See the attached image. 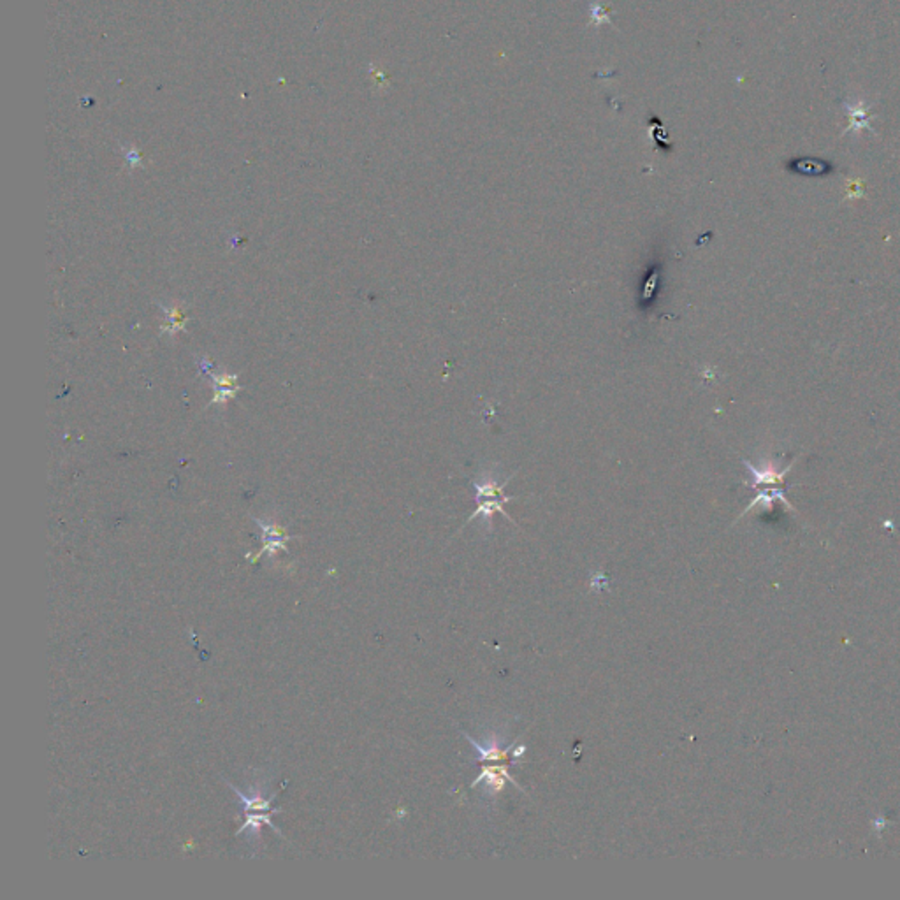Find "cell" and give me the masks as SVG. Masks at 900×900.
I'll use <instances>...</instances> for the list:
<instances>
[{
    "label": "cell",
    "mask_w": 900,
    "mask_h": 900,
    "mask_svg": "<svg viewBox=\"0 0 900 900\" xmlns=\"http://www.w3.org/2000/svg\"><path fill=\"white\" fill-rule=\"evenodd\" d=\"M846 109H848L849 118H851L846 132H849V130H856V132H860L862 129H870L869 116H867V108L863 106L862 101H856L853 102V104H849L848 102V104H846Z\"/></svg>",
    "instance_id": "9"
},
{
    "label": "cell",
    "mask_w": 900,
    "mask_h": 900,
    "mask_svg": "<svg viewBox=\"0 0 900 900\" xmlns=\"http://www.w3.org/2000/svg\"><path fill=\"white\" fill-rule=\"evenodd\" d=\"M512 500H514L512 496H505V497H486V500L476 501V503H478V507H476V510L473 512L471 515H469L468 521H466V524H468V522H471V521H475V519L480 517V515H482V517H486V519H490L494 514H501L503 517H507L508 521L512 522V524H515L514 519H512L510 515H508L507 512L503 510V505L508 503V501H512Z\"/></svg>",
    "instance_id": "4"
},
{
    "label": "cell",
    "mask_w": 900,
    "mask_h": 900,
    "mask_svg": "<svg viewBox=\"0 0 900 900\" xmlns=\"http://www.w3.org/2000/svg\"><path fill=\"white\" fill-rule=\"evenodd\" d=\"M162 310L165 312V324H162L160 327L162 334L175 336V334H178L179 331H185V324L186 320H189V317L183 315L182 305H172L171 308L162 306Z\"/></svg>",
    "instance_id": "6"
},
{
    "label": "cell",
    "mask_w": 900,
    "mask_h": 900,
    "mask_svg": "<svg viewBox=\"0 0 900 900\" xmlns=\"http://www.w3.org/2000/svg\"><path fill=\"white\" fill-rule=\"evenodd\" d=\"M775 500H781L782 503L786 505V507L792 508V505H790V501L786 500L785 490H782V489H768V490H761V493L758 494V496L754 497L753 501H751V505H749V507L746 508V512H749L751 508L756 507L758 503H763V505H767V507H771V505L774 503ZM746 512H744V514H746Z\"/></svg>",
    "instance_id": "10"
},
{
    "label": "cell",
    "mask_w": 900,
    "mask_h": 900,
    "mask_svg": "<svg viewBox=\"0 0 900 900\" xmlns=\"http://www.w3.org/2000/svg\"><path fill=\"white\" fill-rule=\"evenodd\" d=\"M253 521H255L257 524L260 526V529H262L264 547L259 554H255V556L252 557V563H255V561L259 559L264 552H267V556H273V554L278 552V550H287V545H285V543L291 540V536L285 533V529L281 528V526L274 524V522H264L260 521V519H253Z\"/></svg>",
    "instance_id": "1"
},
{
    "label": "cell",
    "mask_w": 900,
    "mask_h": 900,
    "mask_svg": "<svg viewBox=\"0 0 900 900\" xmlns=\"http://www.w3.org/2000/svg\"><path fill=\"white\" fill-rule=\"evenodd\" d=\"M213 382V400L211 405H225L229 400L238 394V376L229 375V373H213L211 375Z\"/></svg>",
    "instance_id": "3"
},
{
    "label": "cell",
    "mask_w": 900,
    "mask_h": 900,
    "mask_svg": "<svg viewBox=\"0 0 900 900\" xmlns=\"http://www.w3.org/2000/svg\"><path fill=\"white\" fill-rule=\"evenodd\" d=\"M524 751H526V746H521V747H519V749H515V751H514V756H517V758H519V756H521L522 753H524Z\"/></svg>",
    "instance_id": "11"
},
{
    "label": "cell",
    "mask_w": 900,
    "mask_h": 900,
    "mask_svg": "<svg viewBox=\"0 0 900 900\" xmlns=\"http://www.w3.org/2000/svg\"><path fill=\"white\" fill-rule=\"evenodd\" d=\"M462 735H464L466 740H468V742L471 744V746L475 747L476 751H478V761H482V763H483V761H503L505 758H507L508 751L514 749V746H508L507 749H500V746H497V744H490V746H482V744H478L476 740H473L471 737H469L466 732H462Z\"/></svg>",
    "instance_id": "8"
},
{
    "label": "cell",
    "mask_w": 900,
    "mask_h": 900,
    "mask_svg": "<svg viewBox=\"0 0 900 900\" xmlns=\"http://www.w3.org/2000/svg\"><path fill=\"white\" fill-rule=\"evenodd\" d=\"M508 482H510V476H508L503 483L496 482V480L489 478V476H486V478L482 480H473L471 486L473 489H475V500L480 501V500H486V497H505L503 490Z\"/></svg>",
    "instance_id": "7"
},
{
    "label": "cell",
    "mask_w": 900,
    "mask_h": 900,
    "mask_svg": "<svg viewBox=\"0 0 900 900\" xmlns=\"http://www.w3.org/2000/svg\"><path fill=\"white\" fill-rule=\"evenodd\" d=\"M744 464H746V468L749 469L751 476H753V480L749 482V487H758V486H774V483L785 482L786 473L792 469L793 462L788 466V468L781 469V471H778L772 462H767V464L760 466V468L753 466L749 461H744Z\"/></svg>",
    "instance_id": "2"
},
{
    "label": "cell",
    "mask_w": 900,
    "mask_h": 900,
    "mask_svg": "<svg viewBox=\"0 0 900 900\" xmlns=\"http://www.w3.org/2000/svg\"><path fill=\"white\" fill-rule=\"evenodd\" d=\"M229 786H231L232 792H234L236 795H238L239 802H241L243 811H245L246 814H250V813H271V814L281 813V809H271V800H273L274 797H277V793H273V795H271L270 799H262V797H259V795H245V793L239 792V790L236 788V786H232V785H229Z\"/></svg>",
    "instance_id": "5"
}]
</instances>
